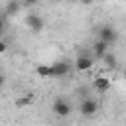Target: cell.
<instances>
[{
	"instance_id": "6da1fadb",
	"label": "cell",
	"mask_w": 126,
	"mask_h": 126,
	"mask_svg": "<svg viewBox=\"0 0 126 126\" xmlns=\"http://www.w3.org/2000/svg\"><path fill=\"white\" fill-rule=\"evenodd\" d=\"M71 102L67 100V98H63V96H59V98H55L53 100V104H51V112L55 114V116H59V118H65V116H69L71 114Z\"/></svg>"
},
{
	"instance_id": "7a4b0ae2",
	"label": "cell",
	"mask_w": 126,
	"mask_h": 126,
	"mask_svg": "<svg viewBox=\"0 0 126 126\" xmlns=\"http://www.w3.org/2000/svg\"><path fill=\"white\" fill-rule=\"evenodd\" d=\"M98 110H100V104H98V100H94L93 96H85V98L81 100V104H79V112H81L83 116H94Z\"/></svg>"
},
{
	"instance_id": "3957f363",
	"label": "cell",
	"mask_w": 126,
	"mask_h": 126,
	"mask_svg": "<svg viewBox=\"0 0 126 126\" xmlns=\"http://www.w3.org/2000/svg\"><path fill=\"white\" fill-rule=\"evenodd\" d=\"M98 39H102L104 43H108V45H114L116 41H118V32H116V28L114 26H102L100 30H98Z\"/></svg>"
},
{
	"instance_id": "277c9868",
	"label": "cell",
	"mask_w": 126,
	"mask_h": 126,
	"mask_svg": "<svg viewBox=\"0 0 126 126\" xmlns=\"http://www.w3.org/2000/svg\"><path fill=\"white\" fill-rule=\"evenodd\" d=\"M69 71H71V63L67 59L57 61V63H51V79L65 77V75H69Z\"/></svg>"
},
{
	"instance_id": "5b68a950",
	"label": "cell",
	"mask_w": 126,
	"mask_h": 126,
	"mask_svg": "<svg viewBox=\"0 0 126 126\" xmlns=\"http://www.w3.org/2000/svg\"><path fill=\"white\" fill-rule=\"evenodd\" d=\"M93 65H94V57H93V55L81 53V55H77V59H75V69H77V71H81V73H85V71L93 69Z\"/></svg>"
},
{
	"instance_id": "8992f818",
	"label": "cell",
	"mask_w": 126,
	"mask_h": 126,
	"mask_svg": "<svg viewBox=\"0 0 126 126\" xmlns=\"http://www.w3.org/2000/svg\"><path fill=\"white\" fill-rule=\"evenodd\" d=\"M26 26H28L33 33H39V32L43 30V20H41L39 14H28V16H26Z\"/></svg>"
},
{
	"instance_id": "52a82bcc",
	"label": "cell",
	"mask_w": 126,
	"mask_h": 126,
	"mask_svg": "<svg viewBox=\"0 0 126 126\" xmlns=\"http://www.w3.org/2000/svg\"><path fill=\"white\" fill-rule=\"evenodd\" d=\"M93 89L96 91V93H100V94H104V93H108L110 91V79H106V77H94L93 79Z\"/></svg>"
},
{
	"instance_id": "ba28073f",
	"label": "cell",
	"mask_w": 126,
	"mask_h": 126,
	"mask_svg": "<svg viewBox=\"0 0 126 126\" xmlns=\"http://www.w3.org/2000/svg\"><path fill=\"white\" fill-rule=\"evenodd\" d=\"M100 59L104 61V67H106V69H110V71H114V69L118 67V59H116V55H114L110 49H108V51H106Z\"/></svg>"
},
{
	"instance_id": "9c48e42d",
	"label": "cell",
	"mask_w": 126,
	"mask_h": 126,
	"mask_svg": "<svg viewBox=\"0 0 126 126\" xmlns=\"http://www.w3.org/2000/svg\"><path fill=\"white\" fill-rule=\"evenodd\" d=\"M108 49H110V45H108V43H104L102 39H96V41L93 43V53H94V57H102Z\"/></svg>"
},
{
	"instance_id": "30bf717a",
	"label": "cell",
	"mask_w": 126,
	"mask_h": 126,
	"mask_svg": "<svg viewBox=\"0 0 126 126\" xmlns=\"http://www.w3.org/2000/svg\"><path fill=\"white\" fill-rule=\"evenodd\" d=\"M18 10H20V2H18V0H10V2L6 4V10L2 12V16H4V18L16 16V14H18Z\"/></svg>"
},
{
	"instance_id": "8fae6325",
	"label": "cell",
	"mask_w": 126,
	"mask_h": 126,
	"mask_svg": "<svg viewBox=\"0 0 126 126\" xmlns=\"http://www.w3.org/2000/svg\"><path fill=\"white\" fill-rule=\"evenodd\" d=\"M35 75H39L43 79H51V65H37L35 67Z\"/></svg>"
},
{
	"instance_id": "7c38bea8",
	"label": "cell",
	"mask_w": 126,
	"mask_h": 126,
	"mask_svg": "<svg viewBox=\"0 0 126 126\" xmlns=\"http://www.w3.org/2000/svg\"><path fill=\"white\" fill-rule=\"evenodd\" d=\"M30 102H32V96H24V98H18L16 100V106H26Z\"/></svg>"
},
{
	"instance_id": "4fadbf2b",
	"label": "cell",
	"mask_w": 126,
	"mask_h": 126,
	"mask_svg": "<svg viewBox=\"0 0 126 126\" xmlns=\"http://www.w3.org/2000/svg\"><path fill=\"white\" fill-rule=\"evenodd\" d=\"M6 51H8V43H6L4 39H0V55H2V53H6Z\"/></svg>"
},
{
	"instance_id": "5bb4252c",
	"label": "cell",
	"mask_w": 126,
	"mask_h": 126,
	"mask_svg": "<svg viewBox=\"0 0 126 126\" xmlns=\"http://www.w3.org/2000/svg\"><path fill=\"white\" fill-rule=\"evenodd\" d=\"M4 26H6V18L0 16V35H2V32H4Z\"/></svg>"
},
{
	"instance_id": "9a60e30c",
	"label": "cell",
	"mask_w": 126,
	"mask_h": 126,
	"mask_svg": "<svg viewBox=\"0 0 126 126\" xmlns=\"http://www.w3.org/2000/svg\"><path fill=\"white\" fill-rule=\"evenodd\" d=\"M24 4L26 6H35V4H39V0H24Z\"/></svg>"
},
{
	"instance_id": "2e32d148",
	"label": "cell",
	"mask_w": 126,
	"mask_h": 126,
	"mask_svg": "<svg viewBox=\"0 0 126 126\" xmlns=\"http://www.w3.org/2000/svg\"><path fill=\"white\" fill-rule=\"evenodd\" d=\"M79 2H81V4H83V6H91V4H93V2H94V0H79Z\"/></svg>"
},
{
	"instance_id": "e0dca14e",
	"label": "cell",
	"mask_w": 126,
	"mask_h": 126,
	"mask_svg": "<svg viewBox=\"0 0 126 126\" xmlns=\"http://www.w3.org/2000/svg\"><path fill=\"white\" fill-rule=\"evenodd\" d=\"M4 85V75H2V71H0V87Z\"/></svg>"
},
{
	"instance_id": "ac0fdd59",
	"label": "cell",
	"mask_w": 126,
	"mask_h": 126,
	"mask_svg": "<svg viewBox=\"0 0 126 126\" xmlns=\"http://www.w3.org/2000/svg\"><path fill=\"white\" fill-rule=\"evenodd\" d=\"M0 71H2V67H0Z\"/></svg>"
},
{
	"instance_id": "d6986e66",
	"label": "cell",
	"mask_w": 126,
	"mask_h": 126,
	"mask_svg": "<svg viewBox=\"0 0 126 126\" xmlns=\"http://www.w3.org/2000/svg\"><path fill=\"white\" fill-rule=\"evenodd\" d=\"M0 16H2V12H0Z\"/></svg>"
}]
</instances>
